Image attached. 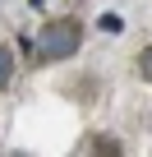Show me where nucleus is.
Here are the masks:
<instances>
[{
  "label": "nucleus",
  "mask_w": 152,
  "mask_h": 157,
  "mask_svg": "<svg viewBox=\"0 0 152 157\" xmlns=\"http://www.w3.org/2000/svg\"><path fill=\"white\" fill-rule=\"evenodd\" d=\"M5 157H28V152H5Z\"/></svg>",
  "instance_id": "obj_5"
},
{
  "label": "nucleus",
  "mask_w": 152,
  "mask_h": 157,
  "mask_svg": "<svg viewBox=\"0 0 152 157\" xmlns=\"http://www.w3.org/2000/svg\"><path fill=\"white\" fill-rule=\"evenodd\" d=\"M9 74H14V56H9V46H0V88L9 83Z\"/></svg>",
  "instance_id": "obj_3"
},
{
  "label": "nucleus",
  "mask_w": 152,
  "mask_h": 157,
  "mask_svg": "<svg viewBox=\"0 0 152 157\" xmlns=\"http://www.w3.org/2000/svg\"><path fill=\"white\" fill-rule=\"evenodd\" d=\"M79 37H83V28L74 23V19H55V23H46V28H42V37L32 42V56H37V65L69 60V51H79Z\"/></svg>",
  "instance_id": "obj_1"
},
{
  "label": "nucleus",
  "mask_w": 152,
  "mask_h": 157,
  "mask_svg": "<svg viewBox=\"0 0 152 157\" xmlns=\"http://www.w3.org/2000/svg\"><path fill=\"white\" fill-rule=\"evenodd\" d=\"M79 157H120V143L106 139V134H88L79 143Z\"/></svg>",
  "instance_id": "obj_2"
},
{
  "label": "nucleus",
  "mask_w": 152,
  "mask_h": 157,
  "mask_svg": "<svg viewBox=\"0 0 152 157\" xmlns=\"http://www.w3.org/2000/svg\"><path fill=\"white\" fill-rule=\"evenodd\" d=\"M138 74L152 83V46H143V56H138Z\"/></svg>",
  "instance_id": "obj_4"
}]
</instances>
